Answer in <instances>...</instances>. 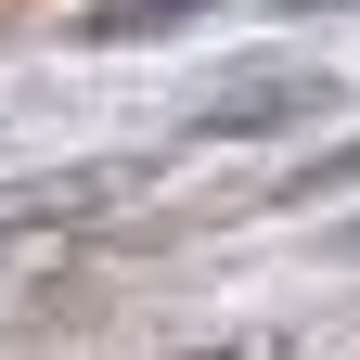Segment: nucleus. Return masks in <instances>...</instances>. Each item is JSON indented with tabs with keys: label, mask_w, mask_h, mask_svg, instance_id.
Returning <instances> with one entry per match:
<instances>
[{
	"label": "nucleus",
	"mask_w": 360,
	"mask_h": 360,
	"mask_svg": "<svg viewBox=\"0 0 360 360\" xmlns=\"http://www.w3.org/2000/svg\"><path fill=\"white\" fill-rule=\"evenodd\" d=\"M193 13H206V0H116V13H90V39H167Z\"/></svg>",
	"instance_id": "obj_2"
},
{
	"label": "nucleus",
	"mask_w": 360,
	"mask_h": 360,
	"mask_svg": "<svg viewBox=\"0 0 360 360\" xmlns=\"http://www.w3.org/2000/svg\"><path fill=\"white\" fill-rule=\"evenodd\" d=\"M309 103H322V77H219L206 129H283V116H309Z\"/></svg>",
	"instance_id": "obj_1"
},
{
	"label": "nucleus",
	"mask_w": 360,
	"mask_h": 360,
	"mask_svg": "<svg viewBox=\"0 0 360 360\" xmlns=\"http://www.w3.org/2000/svg\"><path fill=\"white\" fill-rule=\"evenodd\" d=\"M322 193H360V142L322 155V167H296V206H322Z\"/></svg>",
	"instance_id": "obj_3"
}]
</instances>
